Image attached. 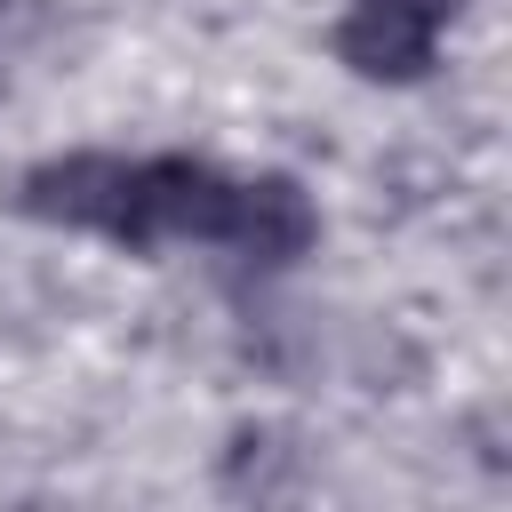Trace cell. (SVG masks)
<instances>
[{"label":"cell","mask_w":512,"mask_h":512,"mask_svg":"<svg viewBox=\"0 0 512 512\" xmlns=\"http://www.w3.org/2000/svg\"><path fill=\"white\" fill-rule=\"evenodd\" d=\"M16 208L40 224H72V232H104L128 248H152V216H144V160L120 152H72V160H40L16 184Z\"/></svg>","instance_id":"1"},{"label":"cell","mask_w":512,"mask_h":512,"mask_svg":"<svg viewBox=\"0 0 512 512\" xmlns=\"http://www.w3.org/2000/svg\"><path fill=\"white\" fill-rule=\"evenodd\" d=\"M448 16H456V0H352L336 24V56L360 80H392V88L424 80Z\"/></svg>","instance_id":"2"},{"label":"cell","mask_w":512,"mask_h":512,"mask_svg":"<svg viewBox=\"0 0 512 512\" xmlns=\"http://www.w3.org/2000/svg\"><path fill=\"white\" fill-rule=\"evenodd\" d=\"M320 240V216L304 200L296 176H240L232 208H224V248L256 256V264H296Z\"/></svg>","instance_id":"3"}]
</instances>
